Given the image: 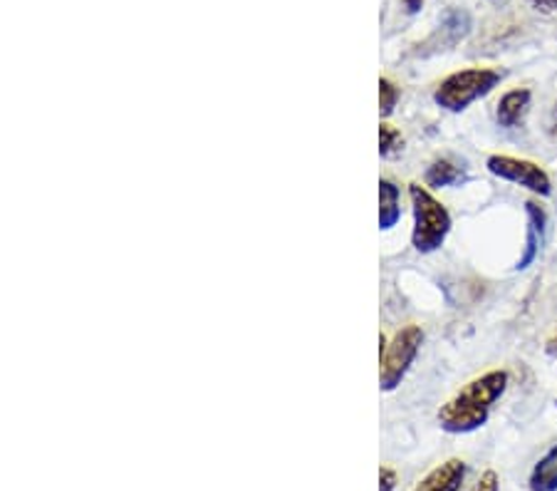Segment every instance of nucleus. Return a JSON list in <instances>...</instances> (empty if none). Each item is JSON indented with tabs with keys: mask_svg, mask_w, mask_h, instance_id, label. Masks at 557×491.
Segmentation results:
<instances>
[{
	"mask_svg": "<svg viewBox=\"0 0 557 491\" xmlns=\"http://www.w3.org/2000/svg\"><path fill=\"white\" fill-rule=\"evenodd\" d=\"M506 370H488L473 378L438 409V427L448 434H471L488 422L491 409L508 390Z\"/></svg>",
	"mask_w": 557,
	"mask_h": 491,
	"instance_id": "obj_1",
	"label": "nucleus"
},
{
	"mask_svg": "<svg viewBox=\"0 0 557 491\" xmlns=\"http://www.w3.org/2000/svg\"><path fill=\"white\" fill-rule=\"evenodd\" d=\"M411 211H414V229H411V246L419 254H434L446 244L451 234V213L426 186L409 184Z\"/></svg>",
	"mask_w": 557,
	"mask_h": 491,
	"instance_id": "obj_2",
	"label": "nucleus"
},
{
	"mask_svg": "<svg viewBox=\"0 0 557 491\" xmlns=\"http://www.w3.org/2000/svg\"><path fill=\"white\" fill-rule=\"evenodd\" d=\"M503 73L493 67H466L444 77L434 89V102L446 112H463L475 100L491 95L500 85Z\"/></svg>",
	"mask_w": 557,
	"mask_h": 491,
	"instance_id": "obj_3",
	"label": "nucleus"
},
{
	"mask_svg": "<svg viewBox=\"0 0 557 491\" xmlns=\"http://www.w3.org/2000/svg\"><path fill=\"white\" fill-rule=\"evenodd\" d=\"M380 343H382L380 388L382 392H394L401 385V380L407 378V372L411 370V365H414L421 345H424V330L419 326H407L392 337V343H386L384 335L380 337Z\"/></svg>",
	"mask_w": 557,
	"mask_h": 491,
	"instance_id": "obj_4",
	"label": "nucleus"
},
{
	"mask_svg": "<svg viewBox=\"0 0 557 491\" xmlns=\"http://www.w3.org/2000/svg\"><path fill=\"white\" fill-rule=\"evenodd\" d=\"M486 169L493 174L503 179V182L518 184L523 189L533 192L535 196H553V179L545 172L541 164L530 162V159L510 157V155H491L486 159Z\"/></svg>",
	"mask_w": 557,
	"mask_h": 491,
	"instance_id": "obj_5",
	"label": "nucleus"
},
{
	"mask_svg": "<svg viewBox=\"0 0 557 491\" xmlns=\"http://www.w3.org/2000/svg\"><path fill=\"white\" fill-rule=\"evenodd\" d=\"M525 213H528V236H525V251L520 256L516 271H525L535 263L537 254L543 248L545 238V226H547V213L537 201H525Z\"/></svg>",
	"mask_w": 557,
	"mask_h": 491,
	"instance_id": "obj_6",
	"label": "nucleus"
},
{
	"mask_svg": "<svg viewBox=\"0 0 557 491\" xmlns=\"http://www.w3.org/2000/svg\"><path fill=\"white\" fill-rule=\"evenodd\" d=\"M466 471L469 469H466L463 459H448L431 469L411 491H461Z\"/></svg>",
	"mask_w": 557,
	"mask_h": 491,
	"instance_id": "obj_7",
	"label": "nucleus"
},
{
	"mask_svg": "<svg viewBox=\"0 0 557 491\" xmlns=\"http://www.w3.org/2000/svg\"><path fill=\"white\" fill-rule=\"evenodd\" d=\"M530 100H533V93H530L528 87L508 89V93L503 95L496 105V122L506 130L518 127V124L525 118Z\"/></svg>",
	"mask_w": 557,
	"mask_h": 491,
	"instance_id": "obj_8",
	"label": "nucleus"
},
{
	"mask_svg": "<svg viewBox=\"0 0 557 491\" xmlns=\"http://www.w3.org/2000/svg\"><path fill=\"white\" fill-rule=\"evenodd\" d=\"M401 192L399 186L389 182V179H382L380 182V229L389 231L399 223L401 219Z\"/></svg>",
	"mask_w": 557,
	"mask_h": 491,
	"instance_id": "obj_9",
	"label": "nucleus"
},
{
	"mask_svg": "<svg viewBox=\"0 0 557 491\" xmlns=\"http://www.w3.org/2000/svg\"><path fill=\"white\" fill-rule=\"evenodd\" d=\"M530 491H557V444L550 446L530 471Z\"/></svg>",
	"mask_w": 557,
	"mask_h": 491,
	"instance_id": "obj_10",
	"label": "nucleus"
},
{
	"mask_svg": "<svg viewBox=\"0 0 557 491\" xmlns=\"http://www.w3.org/2000/svg\"><path fill=\"white\" fill-rule=\"evenodd\" d=\"M424 179L429 186H434V189H444V186H451L461 179V167L448 162V159H436V162L426 169Z\"/></svg>",
	"mask_w": 557,
	"mask_h": 491,
	"instance_id": "obj_11",
	"label": "nucleus"
},
{
	"mask_svg": "<svg viewBox=\"0 0 557 491\" xmlns=\"http://www.w3.org/2000/svg\"><path fill=\"white\" fill-rule=\"evenodd\" d=\"M399 102V87L392 83L389 77L380 79V112L382 118H389L394 112V107Z\"/></svg>",
	"mask_w": 557,
	"mask_h": 491,
	"instance_id": "obj_12",
	"label": "nucleus"
},
{
	"mask_svg": "<svg viewBox=\"0 0 557 491\" xmlns=\"http://www.w3.org/2000/svg\"><path fill=\"white\" fill-rule=\"evenodd\" d=\"M401 145H404L401 132L397 127H392V124L382 122L380 124V151H382V157L394 155V151H397Z\"/></svg>",
	"mask_w": 557,
	"mask_h": 491,
	"instance_id": "obj_13",
	"label": "nucleus"
},
{
	"mask_svg": "<svg viewBox=\"0 0 557 491\" xmlns=\"http://www.w3.org/2000/svg\"><path fill=\"white\" fill-rule=\"evenodd\" d=\"M469 28H471L469 15L461 13V11L448 13V17L444 21V33H451V40H454V42L466 38V33H469Z\"/></svg>",
	"mask_w": 557,
	"mask_h": 491,
	"instance_id": "obj_14",
	"label": "nucleus"
},
{
	"mask_svg": "<svg viewBox=\"0 0 557 491\" xmlns=\"http://www.w3.org/2000/svg\"><path fill=\"white\" fill-rule=\"evenodd\" d=\"M469 491H500V479L493 469H486Z\"/></svg>",
	"mask_w": 557,
	"mask_h": 491,
	"instance_id": "obj_15",
	"label": "nucleus"
},
{
	"mask_svg": "<svg viewBox=\"0 0 557 491\" xmlns=\"http://www.w3.org/2000/svg\"><path fill=\"white\" fill-rule=\"evenodd\" d=\"M399 484V477L397 471H394L392 467H382L380 469V491H394Z\"/></svg>",
	"mask_w": 557,
	"mask_h": 491,
	"instance_id": "obj_16",
	"label": "nucleus"
},
{
	"mask_svg": "<svg viewBox=\"0 0 557 491\" xmlns=\"http://www.w3.org/2000/svg\"><path fill=\"white\" fill-rule=\"evenodd\" d=\"M528 3L545 15L557 13V0H528Z\"/></svg>",
	"mask_w": 557,
	"mask_h": 491,
	"instance_id": "obj_17",
	"label": "nucleus"
},
{
	"mask_svg": "<svg viewBox=\"0 0 557 491\" xmlns=\"http://www.w3.org/2000/svg\"><path fill=\"white\" fill-rule=\"evenodd\" d=\"M545 353H547V355H553V357H557V335H553L550 341H547V345H545Z\"/></svg>",
	"mask_w": 557,
	"mask_h": 491,
	"instance_id": "obj_18",
	"label": "nucleus"
},
{
	"mask_svg": "<svg viewBox=\"0 0 557 491\" xmlns=\"http://www.w3.org/2000/svg\"><path fill=\"white\" fill-rule=\"evenodd\" d=\"M407 3V11L409 13H419L421 11V0H404Z\"/></svg>",
	"mask_w": 557,
	"mask_h": 491,
	"instance_id": "obj_19",
	"label": "nucleus"
}]
</instances>
